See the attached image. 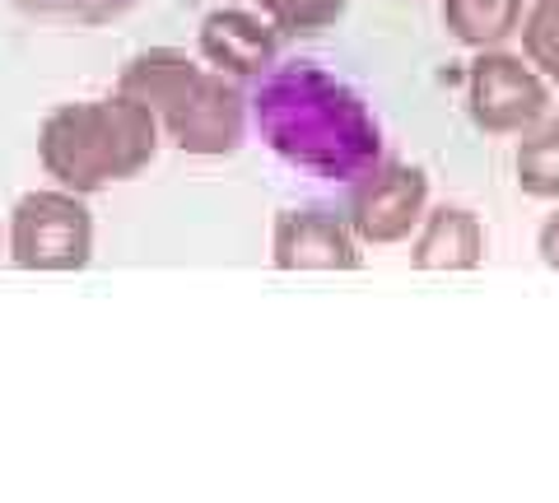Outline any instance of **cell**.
I'll return each mask as SVG.
<instances>
[{"label":"cell","mask_w":559,"mask_h":503,"mask_svg":"<svg viewBox=\"0 0 559 503\" xmlns=\"http://www.w3.org/2000/svg\"><path fill=\"white\" fill-rule=\"evenodd\" d=\"M466 112L489 135H522L550 112V89L532 61L485 47L466 71Z\"/></svg>","instance_id":"cell-5"},{"label":"cell","mask_w":559,"mask_h":503,"mask_svg":"<svg viewBox=\"0 0 559 503\" xmlns=\"http://www.w3.org/2000/svg\"><path fill=\"white\" fill-rule=\"evenodd\" d=\"M252 5L289 38H318L345 14V0H252Z\"/></svg>","instance_id":"cell-13"},{"label":"cell","mask_w":559,"mask_h":503,"mask_svg":"<svg viewBox=\"0 0 559 503\" xmlns=\"http://www.w3.org/2000/svg\"><path fill=\"white\" fill-rule=\"evenodd\" d=\"M248 94L238 89L229 75L205 71L187 84V89L159 112V131L168 135L182 154H197V159H219V154H234L248 135Z\"/></svg>","instance_id":"cell-4"},{"label":"cell","mask_w":559,"mask_h":503,"mask_svg":"<svg viewBox=\"0 0 559 503\" xmlns=\"http://www.w3.org/2000/svg\"><path fill=\"white\" fill-rule=\"evenodd\" d=\"M485 262V224L466 205H439L419 219V238L411 248L415 271H476Z\"/></svg>","instance_id":"cell-9"},{"label":"cell","mask_w":559,"mask_h":503,"mask_svg":"<svg viewBox=\"0 0 559 503\" xmlns=\"http://www.w3.org/2000/svg\"><path fill=\"white\" fill-rule=\"evenodd\" d=\"M159 154V121L135 98H80L51 108L38 127V159L66 192H103L135 178Z\"/></svg>","instance_id":"cell-2"},{"label":"cell","mask_w":559,"mask_h":503,"mask_svg":"<svg viewBox=\"0 0 559 503\" xmlns=\"http://www.w3.org/2000/svg\"><path fill=\"white\" fill-rule=\"evenodd\" d=\"M443 24L462 47L485 51L522 28V0H443Z\"/></svg>","instance_id":"cell-11"},{"label":"cell","mask_w":559,"mask_h":503,"mask_svg":"<svg viewBox=\"0 0 559 503\" xmlns=\"http://www.w3.org/2000/svg\"><path fill=\"white\" fill-rule=\"evenodd\" d=\"M536 252H540V262H546L550 271H559V215H550L546 224H540V233H536Z\"/></svg>","instance_id":"cell-16"},{"label":"cell","mask_w":559,"mask_h":503,"mask_svg":"<svg viewBox=\"0 0 559 503\" xmlns=\"http://www.w3.org/2000/svg\"><path fill=\"white\" fill-rule=\"evenodd\" d=\"M522 51L550 84H559V0H536L522 20Z\"/></svg>","instance_id":"cell-14"},{"label":"cell","mask_w":559,"mask_h":503,"mask_svg":"<svg viewBox=\"0 0 559 503\" xmlns=\"http://www.w3.org/2000/svg\"><path fill=\"white\" fill-rule=\"evenodd\" d=\"M518 187L536 201H559V121H536L518 145Z\"/></svg>","instance_id":"cell-12"},{"label":"cell","mask_w":559,"mask_h":503,"mask_svg":"<svg viewBox=\"0 0 559 503\" xmlns=\"http://www.w3.org/2000/svg\"><path fill=\"white\" fill-rule=\"evenodd\" d=\"M14 10L33 14V20H57V24H108L127 14L135 0H10Z\"/></svg>","instance_id":"cell-15"},{"label":"cell","mask_w":559,"mask_h":503,"mask_svg":"<svg viewBox=\"0 0 559 503\" xmlns=\"http://www.w3.org/2000/svg\"><path fill=\"white\" fill-rule=\"evenodd\" d=\"M429 211V178L425 168L382 159L364 178L349 182V229L359 242L388 248V242H406L419 219Z\"/></svg>","instance_id":"cell-6"},{"label":"cell","mask_w":559,"mask_h":503,"mask_svg":"<svg viewBox=\"0 0 559 503\" xmlns=\"http://www.w3.org/2000/svg\"><path fill=\"white\" fill-rule=\"evenodd\" d=\"M201 57L210 71L229 75V80H261L280 57V28L266 20V14L252 10H210L201 20Z\"/></svg>","instance_id":"cell-8"},{"label":"cell","mask_w":559,"mask_h":503,"mask_svg":"<svg viewBox=\"0 0 559 503\" xmlns=\"http://www.w3.org/2000/svg\"><path fill=\"white\" fill-rule=\"evenodd\" d=\"M197 75H201V65L191 61L187 51H178V47H150V51H140V57L127 61V71H121V80H117V94L135 98L140 108H150L154 121H159V112Z\"/></svg>","instance_id":"cell-10"},{"label":"cell","mask_w":559,"mask_h":503,"mask_svg":"<svg viewBox=\"0 0 559 503\" xmlns=\"http://www.w3.org/2000/svg\"><path fill=\"white\" fill-rule=\"evenodd\" d=\"M252 127L289 168L326 182H355L382 164V127L345 80L312 61L271 65L248 98Z\"/></svg>","instance_id":"cell-1"},{"label":"cell","mask_w":559,"mask_h":503,"mask_svg":"<svg viewBox=\"0 0 559 503\" xmlns=\"http://www.w3.org/2000/svg\"><path fill=\"white\" fill-rule=\"evenodd\" d=\"M10 256L24 271H80L94 256V219L80 192H28L10 215Z\"/></svg>","instance_id":"cell-3"},{"label":"cell","mask_w":559,"mask_h":503,"mask_svg":"<svg viewBox=\"0 0 559 503\" xmlns=\"http://www.w3.org/2000/svg\"><path fill=\"white\" fill-rule=\"evenodd\" d=\"M271 262L280 271H359L364 252L349 219L322 205H299L275 219Z\"/></svg>","instance_id":"cell-7"}]
</instances>
